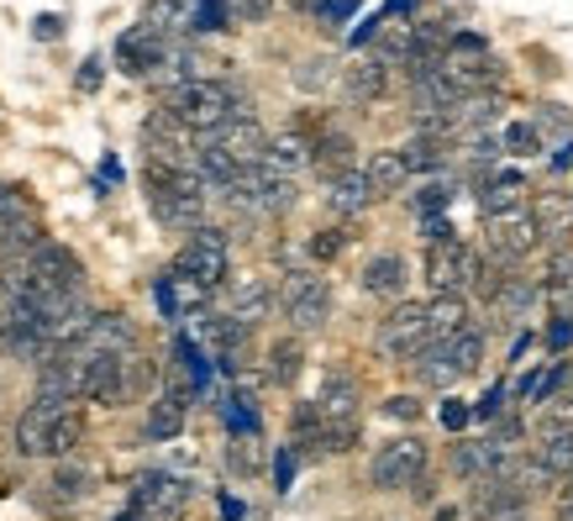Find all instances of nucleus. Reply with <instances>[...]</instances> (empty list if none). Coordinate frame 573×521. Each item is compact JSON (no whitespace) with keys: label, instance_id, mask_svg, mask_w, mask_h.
<instances>
[{"label":"nucleus","instance_id":"c756f323","mask_svg":"<svg viewBox=\"0 0 573 521\" xmlns=\"http://www.w3.org/2000/svg\"><path fill=\"white\" fill-rule=\"evenodd\" d=\"M463 327H469V301L463 295H432L426 301V338L432 342L458 338Z\"/></svg>","mask_w":573,"mask_h":521},{"label":"nucleus","instance_id":"f3484780","mask_svg":"<svg viewBox=\"0 0 573 521\" xmlns=\"http://www.w3.org/2000/svg\"><path fill=\"white\" fill-rule=\"evenodd\" d=\"M200 11H205V0H148L142 27L159 32V38H169V42H179L184 32H200Z\"/></svg>","mask_w":573,"mask_h":521},{"label":"nucleus","instance_id":"7c9ffc66","mask_svg":"<svg viewBox=\"0 0 573 521\" xmlns=\"http://www.w3.org/2000/svg\"><path fill=\"white\" fill-rule=\"evenodd\" d=\"M363 174H369V184H374V196H400V190L411 184V174H405V159H400V148H379L374 159L363 163Z\"/></svg>","mask_w":573,"mask_h":521},{"label":"nucleus","instance_id":"09e8293b","mask_svg":"<svg viewBox=\"0 0 573 521\" xmlns=\"http://www.w3.org/2000/svg\"><path fill=\"white\" fill-rule=\"evenodd\" d=\"M332 80V59H305L295 69V84L300 90H321V84Z\"/></svg>","mask_w":573,"mask_h":521},{"label":"nucleus","instance_id":"cd10ccee","mask_svg":"<svg viewBox=\"0 0 573 521\" xmlns=\"http://www.w3.org/2000/svg\"><path fill=\"white\" fill-rule=\"evenodd\" d=\"M84 432H90L84 411H80V405H63L59 417H53V432H48V448H42V459H53V463L74 459V453H80V442H84Z\"/></svg>","mask_w":573,"mask_h":521},{"label":"nucleus","instance_id":"f03ea898","mask_svg":"<svg viewBox=\"0 0 573 521\" xmlns=\"http://www.w3.org/2000/svg\"><path fill=\"white\" fill-rule=\"evenodd\" d=\"M142 184H148V211L169 232H195L205 227V206L211 190L200 184L195 169H163V163H142Z\"/></svg>","mask_w":573,"mask_h":521},{"label":"nucleus","instance_id":"8fccbe9b","mask_svg":"<svg viewBox=\"0 0 573 521\" xmlns=\"http://www.w3.org/2000/svg\"><path fill=\"white\" fill-rule=\"evenodd\" d=\"M379 411H384L390 421H421V417H426V405L415 401V395H390Z\"/></svg>","mask_w":573,"mask_h":521},{"label":"nucleus","instance_id":"7ed1b4c3","mask_svg":"<svg viewBox=\"0 0 573 521\" xmlns=\"http://www.w3.org/2000/svg\"><path fill=\"white\" fill-rule=\"evenodd\" d=\"M163 111L190 132V138H205V132H217L221 121L232 117H248V101H242V90H232L227 80H184L174 84L169 96H163Z\"/></svg>","mask_w":573,"mask_h":521},{"label":"nucleus","instance_id":"6e6d98bb","mask_svg":"<svg viewBox=\"0 0 573 521\" xmlns=\"http://www.w3.org/2000/svg\"><path fill=\"white\" fill-rule=\"evenodd\" d=\"M547 348H553V353L573 348V317H553V327H547Z\"/></svg>","mask_w":573,"mask_h":521},{"label":"nucleus","instance_id":"0eeeda50","mask_svg":"<svg viewBox=\"0 0 573 521\" xmlns=\"http://www.w3.org/2000/svg\"><path fill=\"white\" fill-rule=\"evenodd\" d=\"M426 301H395L384 317H379V332H374V348L379 359L390 363H415L426 353Z\"/></svg>","mask_w":573,"mask_h":521},{"label":"nucleus","instance_id":"bb28decb","mask_svg":"<svg viewBox=\"0 0 573 521\" xmlns=\"http://www.w3.org/2000/svg\"><path fill=\"white\" fill-rule=\"evenodd\" d=\"M300 374H305V342L279 338L274 348H269V359H263V380L274 384V390H295Z\"/></svg>","mask_w":573,"mask_h":521},{"label":"nucleus","instance_id":"f704fd0d","mask_svg":"<svg viewBox=\"0 0 573 521\" xmlns=\"http://www.w3.org/2000/svg\"><path fill=\"white\" fill-rule=\"evenodd\" d=\"M511 206H521V174H515V169H500V174H490V180L479 184V211H484V217L511 211Z\"/></svg>","mask_w":573,"mask_h":521},{"label":"nucleus","instance_id":"6e6552de","mask_svg":"<svg viewBox=\"0 0 573 521\" xmlns=\"http://www.w3.org/2000/svg\"><path fill=\"white\" fill-rule=\"evenodd\" d=\"M426 442L421 438H390L374 448V459H369V484L374 490H411L421 474H426Z\"/></svg>","mask_w":573,"mask_h":521},{"label":"nucleus","instance_id":"aec40b11","mask_svg":"<svg viewBox=\"0 0 573 521\" xmlns=\"http://www.w3.org/2000/svg\"><path fill=\"white\" fill-rule=\"evenodd\" d=\"M405 280H411V269H405L400 253H374L358 274L363 295H374V301H405Z\"/></svg>","mask_w":573,"mask_h":521},{"label":"nucleus","instance_id":"864d4df0","mask_svg":"<svg viewBox=\"0 0 573 521\" xmlns=\"http://www.w3.org/2000/svg\"><path fill=\"white\" fill-rule=\"evenodd\" d=\"M500 153H505V148H500V138H490V132H474V142H469V159H474V163H494Z\"/></svg>","mask_w":573,"mask_h":521},{"label":"nucleus","instance_id":"58836bf2","mask_svg":"<svg viewBox=\"0 0 573 521\" xmlns=\"http://www.w3.org/2000/svg\"><path fill=\"white\" fill-rule=\"evenodd\" d=\"M348 242H353V221H336V227H321V232H311V242H305V253L316 263H332L348 253Z\"/></svg>","mask_w":573,"mask_h":521},{"label":"nucleus","instance_id":"c85d7f7f","mask_svg":"<svg viewBox=\"0 0 573 521\" xmlns=\"http://www.w3.org/2000/svg\"><path fill=\"white\" fill-rule=\"evenodd\" d=\"M48 495L59 505H80V501H90L96 495V469H84V463H74V459H63L53 474H48Z\"/></svg>","mask_w":573,"mask_h":521},{"label":"nucleus","instance_id":"603ef678","mask_svg":"<svg viewBox=\"0 0 573 521\" xmlns=\"http://www.w3.org/2000/svg\"><path fill=\"white\" fill-rule=\"evenodd\" d=\"M436 421H442L448 432H463V427H469V405H463V401H453V395H448V401L436 405Z\"/></svg>","mask_w":573,"mask_h":521},{"label":"nucleus","instance_id":"5701e85b","mask_svg":"<svg viewBox=\"0 0 573 521\" xmlns=\"http://www.w3.org/2000/svg\"><path fill=\"white\" fill-rule=\"evenodd\" d=\"M159 390V363L148 359L142 348H132V353H121V374H117V411L132 401H148Z\"/></svg>","mask_w":573,"mask_h":521},{"label":"nucleus","instance_id":"393cba45","mask_svg":"<svg viewBox=\"0 0 573 521\" xmlns=\"http://www.w3.org/2000/svg\"><path fill=\"white\" fill-rule=\"evenodd\" d=\"M263 169H274V174H284V180H300L305 169H311V138L305 132H279V138H269V148H263Z\"/></svg>","mask_w":573,"mask_h":521},{"label":"nucleus","instance_id":"20e7f679","mask_svg":"<svg viewBox=\"0 0 573 521\" xmlns=\"http://www.w3.org/2000/svg\"><path fill=\"white\" fill-rule=\"evenodd\" d=\"M279 317L295 327V338H311L332 321V284L321 280L316 269H284L279 280Z\"/></svg>","mask_w":573,"mask_h":521},{"label":"nucleus","instance_id":"2eb2a0df","mask_svg":"<svg viewBox=\"0 0 573 521\" xmlns=\"http://www.w3.org/2000/svg\"><path fill=\"white\" fill-rule=\"evenodd\" d=\"M316 411H321V421H358L363 417V384H358V374H348V369L332 363V369L321 374Z\"/></svg>","mask_w":573,"mask_h":521},{"label":"nucleus","instance_id":"6ab92c4d","mask_svg":"<svg viewBox=\"0 0 573 521\" xmlns=\"http://www.w3.org/2000/svg\"><path fill=\"white\" fill-rule=\"evenodd\" d=\"M63 405L59 401H38L32 395V405L17 417V427H11V442H17L21 459H42V448H48V432H53V417H59Z\"/></svg>","mask_w":573,"mask_h":521},{"label":"nucleus","instance_id":"a19ab883","mask_svg":"<svg viewBox=\"0 0 573 521\" xmlns=\"http://www.w3.org/2000/svg\"><path fill=\"white\" fill-rule=\"evenodd\" d=\"M227 463H232V474L253 480L258 469H263V438H232L227 442Z\"/></svg>","mask_w":573,"mask_h":521},{"label":"nucleus","instance_id":"e433bc0d","mask_svg":"<svg viewBox=\"0 0 573 521\" xmlns=\"http://www.w3.org/2000/svg\"><path fill=\"white\" fill-rule=\"evenodd\" d=\"M411 369H415V380L426 384V390H453V384L463 380V374H458L453 363H448V353H442V342H426V353H421V359H415Z\"/></svg>","mask_w":573,"mask_h":521},{"label":"nucleus","instance_id":"423d86ee","mask_svg":"<svg viewBox=\"0 0 573 521\" xmlns=\"http://www.w3.org/2000/svg\"><path fill=\"white\" fill-rule=\"evenodd\" d=\"M536 242H542L536 217H532V206L521 201V206H511V211L484 217V253H479V259L505 263V269H521L526 253H536Z\"/></svg>","mask_w":573,"mask_h":521},{"label":"nucleus","instance_id":"4c0bfd02","mask_svg":"<svg viewBox=\"0 0 573 521\" xmlns=\"http://www.w3.org/2000/svg\"><path fill=\"white\" fill-rule=\"evenodd\" d=\"M532 217H536V232H542V238H563L573 227V206H569V196H542V201L532 206Z\"/></svg>","mask_w":573,"mask_h":521},{"label":"nucleus","instance_id":"79ce46f5","mask_svg":"<svg viewBox=\"0 0 573 521\" xmlns=\"http://www.w3.org/2000/svg\"><path fill=\"white\" fill-rule=\"evenodd\" d=\"M453 180H426L421 190L411 196V206H415V217H442L448 206H453Z\"/></svg>","mask_w":573,"mask_h":521},{"label":"nucleus","instance_id":"052dcab7","mask_svg":"<svg viewBox=\"0 0 573 521\" xmlns=\"http://www.w3.org/2000/svg\"><path fill=\"white\" fill-rule=\"evenodd\" d=\"M532 332H521V338H515V348H511V363H526V353H532Z\"/></svg>","mask_w":573,"mask_h":521},{"label":"nucleus","instance_id":"b1692460","mask_svg":"<svg viewBox=\"0 0 573 521\" xmlns=\"http://www.w3.org/2000/svg\"><path fill=\"white\" fill-rule=\"evenodd\" d=\"M342 90H348V101L358 106H374L390 96V69L374 59V53H363V59L348 63V74H342Z\"/></svg>","mask_w":573,"mask_h":521},{"label":"nucleus","instance_id":"3c124183","mask_svg":"<svg viewBox=\"0 0 573 521\" xmlns=\"http://www.w3.org/2000/svg\"><path fill=\"white\" fill-rule=\"evenodd\" d=\"M290 484H295V453H290V448H279L274 453V490L279 495H290Z\"/></svg>","mask_w":573,"mask_h":521},{"label":"nucleus","instance_id":"a878e982","mask_svg":"<svg viewBox=\"0 0 573 521\" xmlns=\"http://www.w3.org/2000/svg\"><path fill=\"white\" fill-rule=\"evenodd\" d=\"M274 311V290L258 280V274H242V280H232V305H227V317L242 321L248 332H253L258 321Z\"/></svg>","mask_w":573,"mask_h":521},{"label":"nucleus","instance_id":"c03bdc74","mask_svg":"<svg viewBox=\"0 0 573 521\" xmlns=\"http://www.w3.org/2000/svg\"><path fill=\"white\" fill-rule=\"evenodd\" d=\"M500 148H505L511 159H536V153H542V138H536V127H532V121H515L511 132L500 138Z\"/></svg>","mask_w":573,"mask_h":521},{"label":"nucleus","instance_id":"2f4dec72","mask_svg":"<svg viewBox=\"0 0 573 521\" xmlns=\"http://www.w3.org/2000/svg\"><path fill=\"white\" fill-rule=\"evenodd\" d=\"M484 342H490V327H474V321H469L458 338L442 342V353H448V363H453L458 374H474L479 359H484Z\"/></svg>","mask_w":573,"mask_h":521},{"label":"nucleus","instance_id":"37998d69","mask_svg":"<svg viewBox=\"0 0 573 521\" xmlns=\"http://www.w3.org/2000/svg\"><path fill=\"white\" fill-rule=\"evenodd\" d=\"M532 127H536V138H542V132H547V138H557V148L573 138V117H569V111H563L557 101H542V106H536V121H532Z\"/></svg>","mask_w":573,"mask_h":521},{"label":"nucleus","instance_id":"de8ad7c7","mask_svg":"<svg viewBox=\"0 0 573 521\" xmlns=\"http://www.w3.org/2000/svg\"><path fill=\"white\" fill-rule=\"evenodd\" d=\"M274 0H221V17L227 21H263Z\"/></svg>","mask_w":573,"mask_h":521},{"label":"nucleus","instance_id":"680f3d73","mask_svg":"<svg viewBox=\"0 0 573 521\" xmlns=\"http://www.w3.org/2000/svg\"><path fill=\"white\" fill-rule=\"evenodd\" d=\"M221 511H227V521H242V501H232V495H221Z\"/></svg>","mask_w":573,"mask_h":521},{"label":"nucleus","instance_id":"4be33fe9","mask_svg":"<svg viewBox=\"0 0 573 521\" xmlns=\"http://www.w3.org/2000/svg\"><path fill=\"white\" fill-rule=\"evenodd\" d=\"M536 284H542V301L553 305V317H573V248H553Z\"/></svg>","mask_w":573,"mask_h":521},{"label":"nucleus","instance_id":"412c9836","mask_svg":"<svg viewBox=\"0 0 573 521\" xmlns=\"http://www.w3.org/2000/svg\"><path fill=\"white\" fill-rule=\"evenodd\" d=\"M80 342L84 348H96V353H132V348H142L132 317H121V311H96V321L84 327Z\"/></svg>","mask_w":573,"mask_h":521},{"label":"nucleus","instance_id":"13d9d810","mask_svg":"<svg viewBox=\"0 0 573 521\" xmlns=\"http://www.w3.org/2000/svg\"><path fill=\"white\" fill-rule=\"evenodd\" d=\"M32 32H38L42 42H59L63 38V17H59V11H42V17L32 21Z\"/></svg>","mask_w":573,"mask_h":521},{"label":"nucleus","instance_id":"1a4fd4ad","mask_svg":"<svg viewBox=\"0 0 573 521\" xmlns=\"http://www.w3.org/2000/svg\"><path fill=\"white\" fill-rule=\"evenodd\" d=\"M479 274V248L474 242H432L426 248V290L432 295H463Z\"/></svg>","mask_w":573,"mask_h":521},{"label":"nucleus","instance_id":"ddd939ff","mask_svg":"<svg viewBox=\"0 0 573 521\" xmlns=\"http://www.w3.org/2000/svg\"><path fill=\"white\" fill-rule=\"evenodd\" d=\"M200 142H211L217 153H227V159H232V163L242 169V174H248V169H258V163H263L269 132H263V127H258L253 117H232V121H221L217 132H205Z\"/></svg>","mask_w":573,"mask_h":521},{"label":"nucleus","instance_id":"e2e57ef3","mask_svg":"<svg viewBox=\"0 0 573 521\" xmlns=\"http://www.w3.org/2000/svg\"><path fill=\"white\" fill-rule=\"evenodd\" d=\"M432 521H458V505H442V511H436Z\"/></svg>","mask_w":573,"mask_h":521},{"label":"nucleus","instance_id":"a211bd4d","mask_svg":"<svg viewBox=\"0 0 573 521\" xmlns=\"http://www.w3.org/2000/svg\"><path fill=\"white\" fill-rule=\"evenodd\" d=\"M536 305H542V284H536V274H511V280L500 284V295L490 301V317H500V327H521Z\"/></svg>","mask_w":573,"mask_h":521},{"label":"nucleus","instance_id":"ea45409f","mask_svg":"<svg viewBox=\"0 0 573 521\" xmlns=\"http://www.w3.org/2000/svg\"><path fill=\"white\" fill-rule=\"evenodd\" d=\"M358 438H363V421H321V459L353 453Z\"/></svg>","mask_w":573,"mask_h":521},{"label":"nucleus","instance_id":"49530a36","mask_svg":"<svg viewBox=\"0 0 573 521\" xmlns=\"http://www.w3.org/2000/svg\"><path fill=\"white\" fill-rule=\"evenodd\" d=\"M536 432H573V401H547V411H542V421H536Z\"/></svg>","mask_w":573,"mask_h":521},{"label":"nucleus","instance_id":"72a5a7b5","mask_svg":"<svg viewBox=\"0 0 573 521\" xmlns=\"http://www.w3.org/2000/svg\"><path fill=\"white\" fill-rule=\"evenodd\" d=\"M311 163L326 169V180L342 174V169H353V138H348V132H321V138H311Z\"/></svg>","mask_w":573,"mask_h":521},{"label":"nucleus","instance_id":"dca6fc26","mask_svg":"<svg viewBox=\"0 0 573 521\" xmlns=\"http://www.w3.org/2000/svg\"><path fill=\"white\" fill-rule=\"evenodd\" d=\"M374 201H379L374 184H369V174H363L358 163L326 180V211H332V217H342V221H358Z\"/></svg>","mask_w":573,"mask_h":521},{"label":"nucleus","instance_id":"f257e3e1","mask_svg":"<svg viewBox=\"0 0 573 521\" xmlns=\"http://www.w3.org/2000/svg\"><path fill=\"white\" fill-rule=\"evenodd\" d=\"M74 295H84V263L59 238H42L21 259L0 263V311H11V305L48 311V305L74 301Z\"/></svg>","mask_w":573,"mask_h":521},{"label":"nucleus","instance_id":"4d7b16f0","mask_svg":"<svg viewBox=\"0 0 573 521\" xmlns=\"http://www.w3.org/2000/svg\"><path fill=\"white\" fill-rule=\"evenodd\" d=\"M500 405H505V384H490V395H484V401H479L474 411H469V417L494 421V417H500Z\"/></svg>","mask_w":573,"mask_h":521},{"label":"nucleus","instance_id":"4468645a","mask_svg":"<svg viewBox=\"0 0 573 521\" xmlns=\"http://www.w3.org/2000/svg\"><path fill=\"white\" fill-rule=\"evenodd\" d=\"M190 380H169L159 401H148V417H142V442H179L184 421H190Z\"/></svg>","mask_w":573,"mask_h":521},{"label":"nucleus","instance_id":"9b49d317","mask_svg":"<svg viewBox=\"0 0 573 521\" xmlns=\"http://www.w3.org/2000/svg\"><path fill=\"white\" fill-rule=\"evenodd\" d=\"M174 48L179 42L159 38V32H148V27H127L117 38V69L121 74H132V80H148V84H159V74L169 69V59H174Z\"/></svg>","mask_w":573,"mask_h":521},{"label":"nucleus","instance_id":"a18cd8bd","mask_svg":"<svg viewBox=\"0 0 573 521\" xmlns=\"http://www.w3.org/2000/svg\"><path fill=\"white\" fill-rule=\"evenodd\" d=\"M494 121H500V96H469V101H463V127H479V132H484Z\"/></svg>","mask_w":573,"mask_h":521},{"label":"nucleus","instance_id":"bf43d9fd","mask_svg":"<svg viewBox=\"0 0 573 521\" xmlns=\"http://www.w3.org/2000/svg\"><path fill=\"white\" fill-rule=\"evenodd\" d=\"M100 84V59H84V69H80V90H96Z\"/></svg>","mask_w":573,"mask_h":521},{"label":"nucleus","instance_id":"39448f33","mask_svg":"<svg viewBox=\"0 0 573 521\" xmlns=\"http://www.w3.org/2000/svg\"><path fill=\"white\" fill-rule=\"evenodd\" d=\"M174 269L184 274V280H195L205 295H217L221 284H227V274H232V242H227V232L221 227H195L190 238H184V248H179Z\"/></svg>","mask_w":573,"mask_h":521},{"label":"nucleus","instance_id":"f8f14e48","mask_svg":"<svg viewBox=\"0 0 573 521\" xmlns=\"http://www.w3.org/2000/svg\"><path fill=\"white\" fill-rule=\"evenodd\" d=\"M190 501H195V484L174 480L163 469H148L132 480V511H142V517H179Z\"/></svg>","mask_w":573,"mask_h":521},{"label":"nucleus","instance_id":"473e14b6","mask_svg":"<svg viewBox=\"0 0 573 521\" xmlns=\"http://www.w3.org/2000/svg\"><path fill=\"white\" fill-rule=\"evenodd\" d=\"M494 459H500V448H494L490 438H484V442H453V474L463 484L484 480V474L494 469Z\"/></svg>","mask_w":573,"mask_h":521},{"label":"nucleus","instance_id":"5fc2aeb1","mask_svg":"<svg viewBox=\"0 0 573 521\" xmlns=\"http://www.w3.org/2000/svg\"><path fill=\"white\" fill-rule=\"evenodd\" d=\"M421 238H426V248H432V242H453L458 232H453V221L448 217H421Z\"/></svg>","mask_w":573,"mask_h":521},{"label":"nucleus","instance_id":"0e129e2a","mask_svg":"<svg viewBox=\"0 0 573 521\" xmlns=\"http://www.w3.org/2000/svg\"><path fill=\"white\" fill-rule=\"evenodd\" d=\"M117 521H148V517H142V511H132V505H127V511H121Z\"/></svg>","mask_w":573,"mask_h":521},{"label":"nucleus","instance_id":"9d476101","mask_svg":"<svg viewBox=\"0 0 573 521\" xmlns=\"http://www.w3.org/2000/svg\"><path fill=\"white\" fill-rule=\"evenodd\" d=\"M142 159L163 163V169H195V138L179 127L163 106L142 117Z\"/></svg>","mask_w":573,"mask_h":521},{"label":"nucleus","instance_id":"c9c22d12","mask_svg":"<svg viewBox=\"0 0 573 521\" xmlns=\"http://www.w3.org/2000/svg\"><path fill=\"white\" fill-rule=\"evenodd\" d=\"M553 480L573 474V432H536V453H532Z\"/></svg>","mask_w":573,"mask_h":521}]
</instances>
